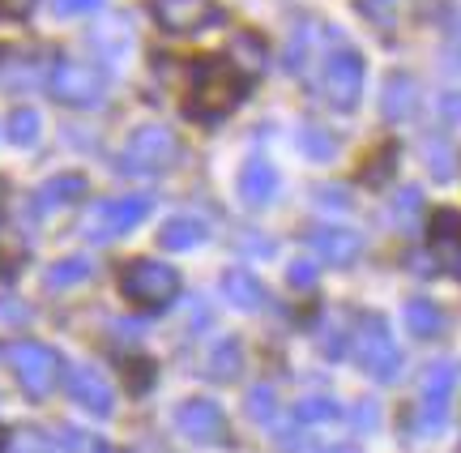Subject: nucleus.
<instances>
[{
	"label": "nucleus",
	"mask_w": 461,
	"mask_h": 453,
	"mask_svg": "<svg viewBox=\"0 0 461 453\" xmlns=\"http://www.w3.org/2000/svg\"><path fill=\"white\" fill-rule=\"evenodd\" d=\"M176 423H180L184 437L201 440V445H218V440H227V420H222L218 403H210V398H188V403L176 411Z\"/></svg>",
	"instance_id": "9d476101"
},
{
	"label": "nucleus",
	"mask_w": 461,
	"mask_h": 453,
	"mask_svg": "<svg viewBox=\"0 0 461 453\" xmlns=\"http://www.w3.org/2000/svg\"><path fill=\"white\" fill-rule=\"evenodd\" d=\"M299 141H303V150L312 154V159H321V163H325V159H333V150H338V141H333L330 133H321V129H303V133H299Z\"/></svg>",
	"instance_id": "a878e982"
},
{
	"label": "nucleus",
	"mask_w": 461,
	"mask_h": 453,
	"mask_svg": "<svg viewBox=\"0 0 461 453\" xmlns=\"http://www.w3.org/2000/svg\"><path fill=\"white\" fill-rule=\"evenodd\" d=\"M286 278H291L295 286H308L316 278V261H295V266L286 269Z\"/></svg>",
	"instance_id": "c756f323"
},
{
	"label": "nucleus",
	"mask_w": 461,
	"mask_h": 453,
	"mask_svg": "<svg viewBox=\"0 0 461 453\" xmlns=\"http://www.w3.org/2000/svg\"><path fill=\"white\" fill-rule=\"evenodd\" d=\"M103 0H51L56 17H77V14H95Z\"/></svg>",
	"instance_id": "c85d7f7f"
},
{
	"label": "nucleus",
	"mask_w": 461,
	"mask_h": 453,
	"mask_svg": "<svg viewBox=\"0 0 461 453\" xmlns=\"http://www.w3.org/2000/svg\"><path fill=\"white\" fill-rule=\"evenodd\" d=\"M355 359H359L363 372H372L376 381L397 376V347L380 317H363V325L355 330Z\"/></svg>",
	"instance_id": "0eeeda50"
},
{
	"label": "nucleus",
	"mask_w": 461,
	"mask_h": 453,
	"mask_svg": "<svg viewBox=\"0 0 461 453\" xmlns=\"http://www.w3.org/2000/svg\"><path fill=\"white\" fill-rule=\"evenodd\" d=\"M5 133H9L14 146H34V141H39V112L17 107L14 116H9V124H5Z\"/></svg>",
	"instance_id": "4be33fe9"
},
{
	"label": "nucleus",
	"mask_w": 461,
	"mask_h": 453,
	"mask_svg": "<svg viewBox=\"0 0 461 453\" xmlns=\"http://www.w3.org/2000/svg\"><path fill=\"white\" fill-rule=\"evenodd\" d=\"M428 235H431V252H436L448 269L461 274V214L457 210H436Z\"/></svg>",
	"instance_id": "4468645a"
},
{
	"label": "nucleus",
	"mask_w": 461,
	"mask_h": 453,
	"mask_svg": "<svg viewBox=\"0 0 461 453\" xmlns=\"http://www.w3.org/2000/svg\"><path fill=\"white\" fill-rule=\"evenodd\" d=\"M34 0H0V17H26Z\"/></svg>",
	"instance_id": "2f4dec72"
},
{
	"label": "nucleus",
	"mask_w": 461,
	"mask_h": 453,
	"mask_svg": "<svg viewBox=\"0 0 461 453\" xmlns=\"http://www.w3.org/2000/svg\"><path fill=\"white\" fill-rule=\"evenodd\" d=\"M82 193H86L82 176H56V180H48V185L34 193V210H39V214H51V210H60V205L77 202Z\"/></svg>",
	"instance_id": "f3484780"
},
{
	"label": "nucleus",
	"mask_w": 461,
	"mask_h": 453,
	"mask_svg": "<svg viewBox=\"0 0 461 453\" xmlns=\"http://www.w3.org/2000/svg\"><path fill=\"white\" fill-rule=\"evenodd\" d=\"M428 154H431V171H436V176H448V146L445 141H428Z\"/></svg>",
	"instance_id": "7c9ffc66"
},
{
	"label": "nucleus",
	"mask_w": 461,
	"mask_h": 453,
	"mask_svg": "<svg viewBox=\"0 0 461 453\" xmlns=\"http://www.w3.org/2000/svg\"><path fill=\"white\" fill-rule=\"evenodd\" d=\"M158 240H163V249H171V252L197 249L201 240H205V222H197V219H171L163 231H158Z\"/></svg>",
	"instance_id": "a211bd4d"
},
{
	"label": "nucleus",
	"mask_w": 461,
	"mask_h": 453,
	"mask_svg": "<svg viewBox=\"0 0 461 453\" xmlns=\"http://www.w3.org/2000/svg\"><path fill=\"white\" fill-rule=\"evenodd\" d=\"M65 385H68V398L77 406H86L90 415H112V385H107V376L99 368H90V364H73L65 372Z\"/></svg>",
	"instance_id": "9b49d317"
},
{
	"label": "nucleus",
	"mask_w": 461,
	"mask_h": 453,
	"mask_svg": "<svg viewBox=\"0 0 461 453\" xmlns=\"http://www.w3.org/2000/svg\"><path fill=\"white\" fill-rule=\"evenodd\" d=\"M411 107H414V82L406 73H397L393 82L384 86V112H389V120H402Z\"/></svg>",
	"instance_id": "412c9836"
},
{
	"label": "nucleus",
	"mask_w": 461,
	"mask_h": 453,
	"mask_svg": "<svg viewBox=\"0 0 461 453\" xmlns=\"http://www.w3.org/2000/svg\"><path fill=\"white\" fill-rule=\"evenodd\" d=\"M330 453H355V449H330Z\"/></svg>",
	"instance_id": "473e14b6"
},
{
	"label": "nucleus",
	"mask_w": 461,
	"mask_h": 453,
	"mask_svg": "<svg viewBox=\"0 0 461 453\" xmlns=\"http://www.w3.org/2000/svg\"><path fill=\"white\" fill-rule=\"evenodd\" d=\"M406 325H411L419 338H436L445 330V313H440L431 300H411L406 304Z\"/></svg>",
	"instance_id": "6ab92c4d"
},
{
	"label": "nucleus",
	"mask_w": 461,
	"mask_h": 453,
	"mask_svg": "<svg viewBox=\"0 0 461 453\" xmlns=\"http://www.w3.org/2000/svg\"><path fill=\"white\" fill-rule=\"evenodd\" d=\"M230 65L235 68L244 65V77L248 73H261L265 68V43L257 39V34H240V39H235V60H230Z\"/></svg>",
	"instance_id": "5701e85b"
},
{
	"label": "nucleus",
	"mask_w": 461,
	"mask_h": 453,
	"mask_svg": "<svg viewBox=\"0 0 461 453\" xmlns=\"http://www.w3.org/2000/svg\"><path fill=\"white\" fill-rule=\"evenodd\" d=\"M0 210H5V193H0Z\"/></svg>",
	"instance_id": "72a5a7b5"
},
{
	"label": "nucleus",
	"mask_w": 461,
	"mask_h": 453,
	"mask_svg": "<svg viewBox=\"0 0 461 453\" xmlns=\"http://www.w3.org/2000/svg\"><path fill=\"white\" fill-rule=\"evenodd\" d=\"M274 411H278V398H274L269 385H257L248 394V415H252V420H274Z\"/></svg>",
	"instance_id": "393cba45"
},
{
	"label": "nucleus",
	"mask_w": 461,
	"mask_h": 453,
	"mask_svg": "<svg viewBox=\"0 0 461 453\" xmlns=\"http://www.w3.org/2000/svg\"><path fill=\"white\" fill-rule=\"evenodd\" d=\"M222 295H227L235 308H244V313H257L265 304V286L248 274V269H227L222 274Z\"/></svg>",
	"instance_id": "dca6fc26"
},
{
	"label": "nucleus",
	"mask_w": 461,
	"mask_h": 453,
	"mask_svg": "<svg viewBox=\"0 0 461 453\" xmlns=\"http://www.w3.org/2000/svg\"><path fill=\"white\" fill-rule=\"evenodd\" d=\"M149 14L154 22L171 34H193L201 26H214L222 9H218L214 0H149Z\"/></svg>",
	"instance_id": "1a4fd4ad"
},
{
	"label": "nucleus",
	"mask_w": 461,
	"mask_h": 453,
	"mask_svg": "<svg viewBox=\"0 0 461 453\" xmlns=\"http://www.w3.org/2000/svg\"><path fill=\"white\" fill-rule=\"evenodd\" d=\"M453 381H457L453 364H431L428 368V376H423V428H436V423L445 420Z\"/></svg>",
	"instance_id": "ddd939ff"
},
{
	"label": "nucleus",
	"mask_w": 461,
	"mask_h": 453,
	"mask_svg": "<svg viewBox=\"0 0 461 453\" xmlns=\"http://www.w3.org/2000/svg\"><path fill=\"white\" fill-rule=\"evenodd\" d=\"M31 321V308L14 295H0V325H26Z\"/></svg>",
	"instance_id": "bb28decb"
},
{
	"label": "nucleus",
	"mask_w": 461,
	"mask_h": 453,
	"mask_svg": "<svg viewBox=\"0 0 461 453\" xmlns=\"http://www.w3.org/2000/svg\"><path fill=\"white\" fill-rule=\"evenodd\" d=\"M321 90H325V99L333 103V107H355L359 103V90H363V56L359 51H333L330 60H325V68H321Z\"/></svg>",
	"instance_id": "6e6552de"
},
{
	"label": "nucleus",
	"mask_w": 461,
	"mask_h": 453,
	"mask_svg": "<svg viewBox=\"0 0 461 453\" xmlns=\"http://www.w3.org/2000/svg\"><path fill=\"white\" fill-rule=\"evenodd\" d=\"M240 372V342H218L214 355H210V376H218V381H230Z\"/></svg>",
	"instance_id": "b1692460"
},
{
	"label": "nucleus",
	"mask_w": 461,
	"mask_h": 453,
	"mask_svg": "<svg viewBox=\"0 0 461 453\" xmlns=\"http://www.w3.org/2000/svg\"><path fill=\"white\" fill-rule=\"evenodd\" d=\"M338 415V406L330 398H308V403H299V420H333Z\"/></svg>",
	"instance_id": "cd10ccee"
},
{
	"label": "nucleus",
	"mask_w": 461,
	"mask_h": 453,
	"mask_svg": "<svg viewBox=\"0 0 461 453\" xmlns=\"http://www.w3.org/2000/svg\"><path fill=\"white\" fill-rule=\"evenodd\" d=\"M48 86H51V95L60 103H68V107H95L107 95V77L90 60H56Z\"/></svg>",
	"instance_id": "20e7f679"
},
{
	"label": "nucleus",
	"mask_w": 461,
	"mask_h": 453,
	"mask_svg": "<svg viewBox=\"0 0 461 453\" xmlns=\"http://www.w3.org/2000/svg\"><path fill=\"white\" fill-rule=\"evenodd\" d=\"M149 214V197L146 193H132V197H107V202L90 205V214H86V235L90 240H115V235L132 231L137 222Z\"/></svg>",
	"instance_id": "423d86ee"
},
{
	"label": "nucleus",
	"mask_w": 461,
	"mask_h": 453,
	"mask_svg": "<svg viewBox=\"0 0 461 453\" xmlns=\"http://www.w3.org/2000/svg\"><path fill=\"white\" fill-rule=\"evenodd\" d=\"M103 453H107V449H103Z\"/></svg>",
	"instance_id": "c9c22d12"
},
{
	"label": "nucleus",
	"mask_w": 461,
	"mask_h": 453,
	"mask_svg": "<svg viewBox=\"0 0 461 453\" xmlns=\"http://www.w3.org/2000/svg\"><path fill=\"white\" fill-rule=\"evenodd\" d=\"M120 291L129 295V304L154 313V308H167L180 295V274L163 261H129L120 269Z\"/></svg>",
	"instance_id": "7ed1b4c3"
},
{
	"label": "nucleus",
	"mask_w": 461,
	"mask_h": 453,
	"mask_svg": "<svg viewBox=\"0 0 461 453\" xmlns=\"http://www.w3.org/2000/svg\"><path fill=\"white\" fill-rule=\"evenodd\" d=\"M176 159H180V137L171 133L167 124H141L120 150V171L158 176V171L176 168Z\"/></svg>",
	"instance_id": "f03ea898"
},
{
	"label": "nucleus",
	"mask_w": 461,
	"mask_h": 453,
	"mask_svg": "<svg viewBox=\"0 0 461 453\" xmlns=\"http://www.w3.org/2000/svg\"><path fill=\"white\" fill-rule=\"evenodd\" d=\"M240 193H244L248 205L274 202V193H278V171H274V163H265V159H248L244 171H240Z\"/></svg>",
	"instance_id": "2eb2a0df"
},
{
	"label": "nucleus",
	"mask_w": 461,
	"mask_h": 453,
	"mask_svg": "<svg viewBox=\"0 0 461 453\" xmlns=\"http://www.w3.org/2000/svg\"><path fill=\"white\" fill-rule=\"evenodd\" d=\"M5 355H9L17 381H22V389L31 398H48L56 389V381H60V355L51 347H43V342H14Z\"/></svg>",
	"instance_id": "39448f33"
},
{
	"label": "nucleus",
	"mask_w": 461,
	"mask_h": 453,
	"mask_svg": "<svg viewBox=\"0 0 461 453\" xmlns=\"http://www.w3.org/2000/svg\"><path fill=\"white\" fill-rule=\"evenodd\" d=\"M244 86H248V77L230 65L227 56L197 60V65H193V90H188V99H184V112L193 120H222L240 107Z\"/></svg>",
	"instance_id": "f257e3e1"
},
{
	"label": "nucleus",
	"mask_w": 461,
	"mask_h": 453,
	"mask_svg": "<svg viewBox=\"0 0 461 453\" xmlns=\"http://www.w3.org/2000/svg\"><path fill=\"white\" fill-rule=\"evenodd\" d=\"M0 445H5V432H0Z\"/></svg>",
	"instance_id": "f704fd0d"
},
{
	"label": "nucleus",
	"mask_w": 461,
	"mask_h": 453,
	"mask_svg": "<svg viewBox=\"0 0 461 453\" xmlns=\"http://www.w3.org/2000/svg\"><path fill=\"white\" fill-rule=\"evenodd\" d=\"M90 261L86 257H65V261H56V266H48V274H43V283L51 286V291H65V286H77L90 278Z\"/></svg>",
	"instance_id": "aec40b11"
},
{
	"label": "nucleus",
	"mask_w": 461,
	"mask_h": 453,
	"mask_svg": "<svg viewBox=\"0 0 461 453\" xmlns=\"http://www.w3.org/2000/svg\"><path fill=\"white\" fill-rule=\"evenodd\" d=\"M308 249L321 261H330V266H350L363 244H359V235L346 231V227H316V231H308Z\"/></svg>",
	"instance_id": "f8f14e48"
}]
</instances>
